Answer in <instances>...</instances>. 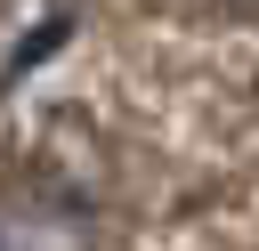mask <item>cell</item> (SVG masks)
<instances>
[{"label": "cell", "mask_w": 259, "mask_h": 251, "mask_svg": "<svg viewBox=\"0 0 259 251\" xmlns=\"http://www.w3.org/2000/svg\"><path fill=\"white\" fill-rule=\"evenodd\" d=\"M219 8H235V16H259V0H219Z\"/></svg>", "instance_id": "obj_1"}]
</instances>
